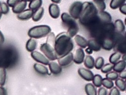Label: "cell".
Returning <instances> with one entry per match:
<instances>
[{"label": "cell", "instance_id": "6da1fadb", "mask_svg": "<svg viewBox=\"0 0 126 95\" xmlns=\"http://www.w3.org/2000/svg\"><path fill=\"white\" fill-rule=\"evenodd\" d=\"M74 48V42L67 32L60 33L55 37L54 49L57 59L69 53Z\"/></svg>", "mask_w": 126, "mask_h": 95}, {"label": "cell", "instance_id": "7a4b0ae2", "mask_svg": "<svg viewBox=\"0 0 126 95\" xmlns=\"http://www.w3.org/2000/svg\"><path fill=\"white\" fill-rule=\"evenodd\" d=\"M98 10L93 3L84 2L83 3L82 11L79 19L83 24H92L98 18Z\"/></svg>", "mask_w": 126, "mask_h": 95}, {"label": "cell", "instance_id": "3957f363", "mask_svg": "<svg viewBox=\"0 0 126 95\" xmlns=\"http://www.w3.org/2000/svg\"><path fill=\"white\" fill-rule=\"evenodd\" d=\"M61 19L63 24L67 28V34L70 38H73L76 35L79 31L78 24L74 19L66 13H64L62 14Z\"/></svg>", "mask_w": 126, "mask_h": 95}, {"label": "cell", "instance_id": "277c9868", "mask_svg": "<svg viewBox=\"0 0 126 95\" xmlns=\"http://www.w3.org/2000/svg\"><path fill=\"white\" fill-rule=\"evenodd\" d=\"M51 31V29L48 25H37L30 29L28 35L31 38L40 39L48 35Z\"/></svg>", "mask_w": 126, "mask_h": 95}, {"label": "cell", "instance_id": "5b68a950", "mask_svg": "<svg viewBox=\"0 0 126 95\" xmlns=\"http://www.w3.org/2000/svg\"><path fill=\"white\" fill-rule=\"evenodd\" d=\"M40 49L48 60L53 61L57 59L54 46L46 42L41 45Z\"/></svg>", "mask_w": 126, "mask_h": 95}, {"label": "cell", "instance_id": "8992f818", "mask_svg": "<svg viewBox=\"0 0 126 95\" xmlns=\"http://www.w3.org/2000/svg\"><path fill=\"white\" fill-rule=\"evenodd\" d=\"M83 3L79 1H76L72 4L69 9L70 15L74 19L79 18L82 11Z\"/></svg>", "mask_w": 126, "mask_h": 95}, {"label": "cell", "instance_id": "52a82bcc", "mask_svg": "<svg viewBox=\"0 0 126 95\" xmlns=\"http://www.w3.org/2000/svg\"><path fill=\"white\" fill-rule=\"evenodd\" d=\"M31 56L35 61L45 65L49 64V60L44 55L38 51H34L31 52Z\"/></svg>", "mask_w": 126, "mask_h": 95}, {"label": "cell", "instance_id": "ba28073f", "mask_svg": "<svg viewBox=\"0 0 126 95\" xmlns=\"http://www.w3.org/2000/svg\"><path fill=\"white\" fill-rule=\"evenodd\" d=\"M74 59V55L70 52L66 55L58 59V64L62 67H66L71 64Z\"/></svg>", "mask_w": 126, "mask_h": 95}, {"label": "cell", "instance_id": "9c48e42d", "mask_svg": "<svg viewBox=\"0 0 126 95\" xmlns=\"http://www.w3.org/2000/svg\"><path fill=\"white\" fill-rule=\"evenodd\" d=\"M78 73L84 80L88 81H92L94 75L91 71L84 68H80L78 70Z\"/></svg>", "mask_w": 126, "mask_h": 95}, {"label": "cell", "instance_id": "30bf717a", "mask_svg": "<svg viewBox=\"0 0 126 95\" xmlns=\"http://www.w3.org/2000/svg\"><path fill=\"white\" fill-rule=\"evenodd\" d=\"M85 57V53L83 49L79 48L75 51L74 55L73 61L76 64H81L84 62Z\"/></svg>", "mask_w": 126, "mask_h": 95}, {"label": "cell", "instance_id": "8fae6325", "mask_svg": "<svg viewBox=\"0 0 126 95\" xmlns=\"http://www.w3.org/2000/svg\"><path fill=\"white\" fill-rule=\"evenodd\" d=\"M98 17L100 21L105 24L111 23L112 17L110 14L105 11H100L98 13Z\"/></svg>", "mask_w": 126, "mask_h": 95}, {"label": "cell", "instance_id": "7c38bea8", "mask_svg": "<svg viewBox=\"0 0 126 95\" xmlns=\"http://www.w3.org/2000/svg\"><path fill=\"white\" fill-rule=\"evenodd\" d=\"M50 71L54 75H58L62 73V68L56 62H51L48 64Z\"/></svg>", "mask_w": 126, "mask_h": 95}, {"label": "cell", "instance_id": "4fadbf2b", "mask_svg": "<svg viewBox=\"0 0 126 95\" xmlns=\"http://www.w3.org/2000/svg\"><path fill=\"white\" fill-rule=\"evenodd\" d=\"M49 13L52 18L57 19L60 16V9L58 5L55 3L50 4L49 7Z\"/></svg>", "mask_w": 126, "mask_h": 95}, {"label": "cell", "instance_id": "5bb4252c", "mask_svg": "<svg viewBox=\"0 0 126 95\" xmlns=\"http://www.w3.org/2000/svg\"><path fill=\"white\" fill-rule=\"evenodd\" d=\"M88 47L93 51L96 52L100 51L102 48L100 43L94 39H90L88 41Z\"/></svg>", "mask_w": 126, "mask_h": 95}, {"label": "cell", "instance_id": "9a60e30c", "mask_svg": "<svg viewBox=\"0 0 126 95\" xmlns=\"http://www.w3.org/2000/svg\"><path fill=\"white\" fill-rule=\"evenodd\" d=\"M34 11L30 9L25 10L17 15V18L19 20H27L32 18Z\"/></svg>", "mask_w": 126, "mask_h": 95}, {"label": "cell", "instance_id": "2e32d148", "mask_svg": "<svg viewBox=\"0 0 126 95\" xmlns=\"http://www.w3.org/2000/svg\"><path fill=\"white\" fill-rule=\"evenodd\" d=\"M27 5V2L23 0L20 1L12 8L13 12L15 14H19L25 10Z\"/></svg>", "mask_w": 126, "mask_h": 95}, {"label": "cell", "instance_id": "e0dca14e", "mask_svg": "<svg viewBox=\"0 0 126 95\" xmlns=\"http://www.w3.org/2000/svg\"><path fill=\"white\" fill-rule=\"evenodd\" d=\"M34 68L36 72L41 75H47L49 73L47 68L43 64L35 63L34 65Z\"/></svg>", "mask_w": 126, "mask_h": 95}, {"label": "cell", "instance_id": "ac0fdd59", "mask_svg": "<svg viewBox=\"0 0 126 95\" xmlns=\"http://www.w3.org/2000/svg\"><path fill=\"white\" fill-rule=\"evenodd\" d=\"M74 40L77 45L81 48H85L88 47V41L81 35H75Z\"/></svg>", "mask_w": 126, "mask_h": 95}, {"label": "cell", "instance_id": "d6986e66", "mask_svg": "<svg viewBox=\"0 0 126 95\" xmlns=\"http://www.w3.org/2000/svg\"><path fill=\"white\" fill-rule=\"evenodd\" d=\"M84 65L88 69H93L95 67V61L94 57L90 55L86 56L84 59Z\"/></svg>", "mask_w": 126, "mask_h": 95}, {"label": "cell", "instance_id": "ffe728a7", "mask_svg": "<svg viewBox=\"0 0 126 95\" xmlns=\"http://www.w3.org/2000/svg\"><path fill=\"white\" fill-rule=\"evenodd\" d=\"M126 67V61L122 60L114 64L113 70L117 73H120L125 70Z\"/></svg>", "mask_w": 126, "mask_h": 95}, {"label": "cell", "instance_id": "44dd1931", "mask_svg": "<svg viewBox=\"0 0 126 95\" xmlns=\"http://www.w3.org/2000/svg\"><path fill=\"white\" fill-rule=\"evenodd\" d=\"M37 42L34 39L31 38L27 41L26 45V48L30 52L34 51L37 47Z\"/></svg>", "mask_w": 126, "mask_h": 95}, {"label": "cell", "instance_id": "7402d4cb", "mask_svg": "<svg viewBox=\"0 0 126 95\" xmlns=\"http://www.w3.org/2000/svg\"><path fill=\"white\" fill-rule=\"evenodd\" d=\"M101 46L105 50L110 51L111 50L114 48V43L112 39H105L101 44Z\"/></svg>", "mask_w": 126, "mask_h": 95}, {"label": "cell", "instance_id": "603a6c76", "mask_svg": "<svg viewBox=\"0 0 126 95\" xmlns=\"http://www.w3.org/2000/svg\"><path fill=\"white\" fill-rule=\"evenodd\" d=\"M44 8L41 7L34 12L32 16V20L34 22H38L42 18L44 13Z\"/></svg>", "mask_w": 126, "mask_h": 95}, {"label": "cell", "instance_id": "cb8c5ba5", "mask_svg": "<svg viewBox=\"0 0 126 95\" xmlns=\"http://www.w3.org/2000/svg\"><path fill=\"white\" fill-rule=\"evenodd\" d=\"M85 91L87 95H97L96 88L91 83H88L86 85Z\"/></svg>", "mask_w": 126, "mask_h": 95}, {"label": "cell", "instance_id": "d4e9b609", "mask_svg": "<svg viewBox=\"0 0 126 95\" xmlns=\"http://www.w3.org/2000/svg\"><path fill=\"white\" fill-rule=\"evenodd\" d=\"M42 3V0H32L29 4V8L33 11H36L41 7Z\"/></svg>", "mask_w": 126, "mask_h": 95}, {"label": "cell", "instance_id": "484cf974", "mask_svg": "<svg viewBox=\"0 0 126 95\" xmlns=\"http://www.w3.org/2000/svg\"><path fill=\"white\" fill-rule=\"evenodd\" d=\"M121 56V54L120 52H114L110 56L109 61L110 64L114 65L119 61Z\"/></svg>", "mask_w": 126, "mask_h": 95}, {"label": "cell", "instance_id": "4316f807", "mask_svg": "<svg viewBox=\"0 0 126 95\" xmlns=\"http://www.w3.org/2000/svg\"><path fill=\"white\" fill-rule=\"evenodd\" d=\"M103 78L100 75L97 74L94 75L93 81V85L97 88H100L101 87L102 84Z\"/></svg>", "mask_w": 126, "mask_h": 95}, {"label": "cell", "instance_id": "83f0119b", "mask_svg": "<svg viewBox=\"0 0 126 95\" xmlns=\"http://www.w3.org/2000/svg\"><path fill=\"white\" fill-rule=\"evenodd\" d=\"M115 84L118 89L121 91L124 92L126 90V82L123 79L117 78L115 80Z\"/></svg>", "mask_w": 126, "mask_h": 95}, {"label": "cell", "instance_id": "f1b7e54d", "mask_svg": "<svg viewBox=\"0 0 126 95\" xmlns=\"http://www.w3.org/2000/svg\"><path fill=\"white\" fill-rule=\"evenodd\" d=\"M94 4L100 11H104L106 6L103 0H93Z\"/></svg>", "mask_w": 126, "mask_h": 95}, {"label": "cell", "instance_id": "f546056e", "mask_svg": "<svg viewBox=\"0 0 126 95\" xmlns=\"http://www.w3.org/2000/svg\"><path fill=\"white\" fill-rule=\"evenodd\" d=\"M6 71L4 67L0 68V86H3L5 85L6 80Z\"/></svg>", "mask_w": 126, "mask_h": 95}, {"label": "cell", "instance_id": "4dcf8cb0", "mask_svg": "<svg viewBox=\"0 0 126 95\" xmlns=\"http://www.w3.org/2000/svg\"><path fill=\"white\" fill-rule=\"evenodd\" d=\"M126 0H112L110 6L113 9H117L124 4Z\"/></svg>", "mask_w": 126, "mask_h": 95}, {"label": "cell", "instance_id": "1f68e13d", "mask_svg": "<svg viewBox=\"0 0 126 95\" xmlns=\"http://www.w3.org/2000/svg\"><path fill=\"white\" fill-rule=\"evenodd\" d=\"M115 28L119 32H122L125 30V25L122 21L120 20H117L115 22Z\"/></svg>", "mask_w": 126, "mask_h": 95}, {"label": "cell", "instance_id": "d6a6232c", "mask_svg": "<svg viewBox=\"0 0 126 95\" xmlns=\"http://www.w3.org/2000/svg\"><path fill=\"white\" fill-rule=\"evenodd\" d=\"M105 61L102 57H99L96 60L95 63V67L97 70H100L104 65Z\"/></svg>", "mask_w": 126, "mask_h": 95}, {"label": "cell", "instance_id": "836d02e7", "mask_svg": "<svg viewBox=\"0 0 126 95\" xmlns=\"http://www.w3.org/2000/svg\"><path fill=\"white\" fill-rule=\"evenodd\" d=\"M102 85L106 88L111 89L114 87V84L112 81L108 79L107 78L103 79Z\"/></svg>", "mask_w": 126, "mask_h": 95}, {"label": "cell", "instance_id": "e575fe53", "mask_svg": "<svg viewBox=\"0 0 126 95\" xmlns=\"http://www.w3.org/2000/svg\"><path fill=\"white\" fill-rule=\"evenodd\" d=\"M114 65L108 63L104 65L101 69V71L104 73H107L112 71Z\"/></svg>", "mask_w": 126, "mask_h": 95}, {"label": "cell", "instance_id": "d590c367", "mask_svg": "<svg viewBox=\"0 0 126 95\" xmlns=\"http://www.w3.org/2000/svg\"><path fill=\"white\" fill-rule=\"evenodd\" d=\"M106 76L107 78L110 80H115L118 78L119 74L115 71H110L107 74Z\"/></svg>", "mask_w": 126, "mask_h": 95}, {"label": "cell", "instance_id": "8d00e7d4", "mask_svg": "<svg viewBox=\"0 0 126 95\" xmlns=\"http://www.w3.org/2000/svg\"><path fill=\"white\" fill-rule=\"evenodd\" d=\"M0 8V10L2 14H4V15H6L8 13L9 10H10L9 6L7 3L5 2H2L1 3Z\"/></svg>", "mask_w": 126, "mask_h": 95}, {"label": "cell", "instance_id": "74e56055", "mask_svg": "<svg viewBox=\"0 0 126 95\" xmlns=\"http://www.w3.org/2000/svg\"><path fill=\"white\" fill-rule=\"evenodd\" d=\"M55 34L53 32H50L47 38L46 43H48L50 45L54 46L55 44Z\"/></svg>", "mask_w": 126, "mask_h": 95}, {"label": "cell", "instance_id": "f35d334b", "mask_svg": "<svg viewBox=\"0 0 126 95\" xmlns=\"http://www.w3.org/2000/svg\"><path fill=\"white\" fill-rule=\"evenodd\" d=\"M109 95H120V93L117 88L114 87L110 90Z\"/></svg>", "mask_w": 126, "mask_h": 95}, {"label": "cell", "instance_id": "ab89813d", "mask_svg": "<svg viewBox=\"0 0 126 95\" xmlns=\"http://www.w3.org/2000/svg\"><path fill=\"white\" fill-rule=\"evenodd\" d=\"M20 1V0H7V3L9 7L13 8Z\"/></svg>", "mask_w": 126, "mask_h": 95}, {"label": "cell", "instance_id": "60d3db41", "mask_svg": "<svg viewBox=\"0 0 126 95\" xmlns=\"http://www.w3.org/2000/svg\"><path fill=\"white\" fill-rule=\"evenodd\" d=\"M107 89L104 87H101L98 91V95H107Z\"/></svg>", "mask_w": 126, "mask_h": 95}, {"label": "cell", "instance_id": "b9f144b4", "mask_svg": "<svg viewBox=\"0 0 126 95\" xmlns=\"http://www.w3.org/2000/svg\"><path fill=\"white\" fill-rule=\"evenodd\" d=\"M126 4H124L120 7V10L123 14L126 15Z\"/></svg>", "mask_w": 126, "mask_h": 95}, {"label": "cell", "instance_id": "7bdbcfd3", "mask_svg": "<svg viewBox=\"0 0 126 95\" xmlns=\"http://www.w3.org/2000/svg\"><path fill=\"white\" fill-rule=\"evenodd\" d=\"M119 76L122 79L125 80L126 78V70H125L123 71L120 73L119 75Z\"/></svg>", "mask_w": 126, "mask_h": 95}, {"label": "cell", "instance_id": "ee69618b", "mask_svg": "<svg viewBox=\"0 0 126 95\" xmlns=\"http://www.w3.org/2000/svg\"><path fill=\"white\" fill-rule=\"evenodd\" d=\"M5 42V38L1 31H0V46L2 45Z\"/></svg>", "mask_w": 126, "mask_h": 95}, {"label": "cell", "instance_id": "f6af8a7d", "mask_svg": "<svg viewBox=\"0 0 126 95\" xmlns=\"http://www.w3.org/2000/svg\"><path fill=\"white\" fill-rule=\"evenodd\" d=\"M0 95H7L5 89L2 86H0Z\"/></svg>", "mask_w": 126, "mask_h": 95}, {"label": "cell", "instance_id": "bcb514c9", "mask_svg": "<svg viewBox=\"0 0 126 95\" xmlns=\"http://www.w3.org/2000/svg\"><path fill=\"white\" fill-rule=\"evenodd\" d=\"M85 51L86 52V53L88 54H91L93 53V51L90 49L88 47L87 48H86L85 50Z\"/></svg>", "mask_w": 126, "mask_h": 95}, {"label": "cell", "instance_id": "7dc6e473", "mask_svg": "<svg viewBox=\"0 0 126 95\" xmlns=\"http://www.w3.org/2000/svg\"><path fill=\"white\" fill-rule=\"evenodd\" d=\"M62 0H51V1L53 2L56 3H60Z\"/></svg>", "mask_w": 126, "mask_h": 95}, {"label": "cell", "instance_id": "c3c4849f", "mask_svg": "<svg viewBox=\"0 0 126 95\" xmlns=\"http://www.w3.org/2000/svg\"><path fill=\"white\" fill-rule=\"evenodd\" d=\"M122 60L124 61H126V55H124L122 57Z\"/></svg>", "mask_w": 126, "mask_h": 95}, {"label": "cell", "instance_id": "681fc988", "mask_svg": "<svg viewBox=\"0 0 126 95\" xmlns=\"http://www.w3.org/2000/svg\"><path fill=\"white\" fill-rule=\"evenodd\" d=\"M23 0V1H25V2H30L32 1V0Z\"/></svg>", "mask_w": 126, "mask_h": 95}, {"label": "cell", "instance_id": "f907efd6", "mask_svg": "<svg viewBox=\"0 0 126 95\" xmlns=\"http://www.w3.org/2000/svg\"><path fill=\"white\" fill-rule=\"evenodd\" d=\"M2 12H1L0 10V20L1 19V17H2Z\"/></svg>", "mask_w": 126, "mask_h": 95}, {"label": "cell", "instance_id": "816d5d0a", "mask_svg": "<svg viewBox=\"0 0 126 95\" xmlns=\"http://www.w3.org/2000/svg\"><path fill=\"white\" fill-rule=\"evenodd\" d=\"M0 4H1V3L0 2Z\"/></svg>", "mask_w": 126, "mask_h": 95}]
</instances>
